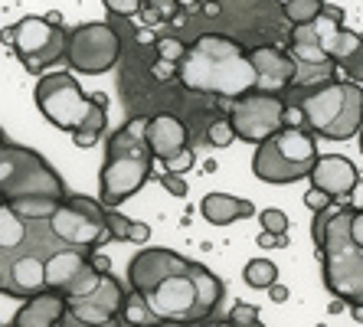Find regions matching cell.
I'll list each match as a JSON object with an SVG mask.
<instances>
[{
    "instance_id": "obj_1",
    "label": "cell",
    "mask_w": 363,
    "mask_h": 327,
    "mask_svg": "<svg viewBox=\"0 0 363 327\" xmlns=\"http://www.w3.org/2000/svg\"><path fill=\"white\" fill-rule=\"evenodd\" d=\"M128 282L157 324H200L223 298V282L206 265L174 249H144L128 265Z\"/></svg>"
},
{
    "instance_id": "obj_2",
    "label": "cell",
    "mask_w": 363,
    "mask_h": 327,
    "mask_svg": "<svg viewBox=\"0 0 363 327\" xmlns=\"http://www.w3.org/2000/svg\"><path fill=\"white\" fill-rule=\"evenodd\" d=\"M50 216H20L0 200V294L30 298L46 292V265L56 252L72 249L60 243L46 223Z\"/></svg>"
},
{
    "instance_id": "obj_3",
    "label": "cell",
    "mask_w": 363,
    "mask_h": 327,
    "mask_svg": "<svg viewBox=\"0 0 363 327\" xmlns=\"http://www.w3.org/2000/svg\"><path fill=\"white\" fill-rule=\"evenodd\" d=\"M311 239L321 255L328 292L347 304H363V206L328 203L314 213Z\"/></svg>"
},
{
    "instance_id": "obj_4",
    "label": "cell",
    "mask_w": 363,
    "mask_h": 327,
    "mask_svg": "<svg viewBox=\"0 0 363 327\" xmlns=\"http://www.w3.org/2000/svg\"><path fill=\"white\" fill-rule=\"evenodd\" d=\"M177 79L190 92L223 95V99H239L255 89V72L245 50L220 33H203L200 40H194V46H186L177 66Z\"/></svg>"
},
{
    "instance_id": "obj_5",
    "label": "cell",
    "mask_w": 363,
    "mask_h": 327,
    "mask_svg": "<svg viewBox=\"0 0 363 327\" xmlns=\"http://www.w3.org/2000/svg\"><path fill=\"white\" fill-rule=\"evenodd\" d=\"M36 109L52 128L69 131L76 148H92L108 125L105 95H85L72 72H46L36 82Z\"/></svg>"
},
{
    "instance_id": "obj_6",
    "label": "cell",
    "mask_w": 363,
    "mask_h": 327,
    "mask_svg": "<svg viewBox=\"0 0 363 327\" xmlns=\"http://www.w3.org/2000/svg\"><path fill=\"white\" fill-rule=\"evenodd\" d=\"M154 154L144 141V121H128L108 138V151L99 174V203L121 206L131 200L151 177Z\"/></svg>"
},
{
    "instance_id": "obj_7",
    "label": "cell",
    "mask_w": 363,
    "mask_h": 327,
    "mask_svg": "<svg viewBox=\"0 0 363 327\" xmlns=\"http://www.w3.org/2000/svg\"><path fill=\"white\" fill-rule=\"evenodd\" d=\"M62 318L56 327H92V324H111L121 308L118 278L105 272V262L85 259L82 269L62 285Z\"/></svg>"
},
{
    "instance_id": "obj_8",
    "label": "cell",
    "mask_w": 363,
    "mask_h": 327,
    "mask_svg": "<svg viewBox=\"0 0 363 327\" xmlns=\"http://www.w3.org/2000/svg\"><path fill=\"white\" fill-rule=\"evenodd\" d=\"M304 128L324 141H350L363 125V85L350 82H324L308 99L298 101Z\"/></svg>"
},
{
    "instance_id": "obj_9",
    "label": "cell",
    "mask_w": 363,
    "mask_h": 327,
    "mask_svg": "<svg viewBox=\"0 0 363 327\" xmlns=\"http://www.w3.org/2000/svg\"><path fill=\"white\" fill-rule=\"evenodd\" d=\"M66 184L50 167V160L36 154L33 148L13 141H0V200H62Z\"/></svg>"
},
{
    "instance_id": "obj_10",
    "label": "cell",
    "mask_w": 363,
    "mask_h": 327,
    "mask_svg": "<svg viewBox=\"0 0 363 327\" xmlns=\"http://www.w3.org/2000/svg\"><path fill=\"white\" fill-rule=\"evenodd\" d=\"M314 157H318V138L308 128L285 125L255 144L252 174L262 184H295L308 177Z\"/></svg>"
},
{
    "instance_id": "obj_11",
    "label": "cell",
    "mask_w": 363,
    "mask_h": 327,
    "mask_svg": "<svg viewBox=\"0 0 363 327\" xmlns=\"http://www.w3.org/2000/svg\"><path fill=\"white\" fill-rule=\"evenodd\" d=\"M0 40L7 43L13 56L23 62L30 72H46L56 66L66 52V30H62V17L50 13V17H23L13 26L0 30Z\"/></svg>"
},
{
    "instance_id": "obj_12",
    "label": "cell",
    "mask_w": 363,
    "mask_h": 327,
    "mask_svg": "<svg viewBox=\"0 0 363 327\" xmlns=\"http://www.w3.org/2000/svg\"><path fill=\"white\" fill-rule=\"evenodd\" d=\"M50 229L56 233V239L72 249H82V252H92L99 249L108 235H105V219H101V203L92 200V196H62L50 213Z\"/></svg>"
},
{
    "instance_id": "obj_13",
    "label": "cell",
    "mask_w": 363,
    "mask_h": 327,
    "mask_svg": "<svg viewBox=\"0 0 363 327\" xmlns=\"http://www.w3.org/2000/svg\"><path fill=\"white\" fill-rule=\"evenodd\" d=\"M121 56V36L111 23H82L66 33V52L62 59L72 72L101 76L108 72Z\"/></svg>"
},
{
    "instance_id": "obj_14",
    "label": "cell",
    "mask_w": 363,
    "mask_h": 327,
    "mask_svg": "<svg viewBox=\"0 0 363 327\" xmlns=\"http://www.w3.org/2000/svg\"><path fill=\"white\" fill-rule=\"evenodd\" d=\"M285 105L275 92H252L239 95L233 101V111H229V125H233V135L245 144H259L269 135H275L279 128H285Z\"/></svg>"
},
{
    "instance_id": "obj_15",
    "label": "cell",
    "mask_w": 363,
    "mask_h": 327,
    "mask_svg": "<svg viewBox=\"0 0 363 327\" xmlns=\"http://www.w3.org/2000/svg\"><path fill=\"white\" fill-rule=\"evenodd\" d=\"M288 56L295 62V76L291 85H314V82H328L337 66L330 62V56L321 46V23L318 17L311 23H298L291 30V43H288Z\"/></svg>"
},
{
    "instance_id": "obj_16",
    "label": "cell",
    "mask_w": 363,
    "mask_h": 327,
    "mask_svg": "<svg viewBox=\"0 0 363 327\" xmlns=\"http://www.w3.org/2000/svg\"><path fill=\"white\" fill-rule=\"evenodd\" d=\"M304 180H311V187L328 193L330 200H347L360 184V170L354 160L340 157V154H318Z\"/></svg>"
},
{
    "instance_id": "obj_17",
    "label": "cell",
    "mask_w": 363,
    "mask_h": 327,
    "mask_svg": "<svg viewBox=\"0 0 363 327\" xmlns=\"http://www.w3.org/2000/svg\"><path fill=\"white\" fill-rule=\"evenodd\" d=\"M144 141L151 148L154 160H164V164H174L180 154L186 151V125L177 115H151L144 121Z\"/></svg>"
},
{
    "instance_id": "obj_18",
    "label": "cell",
    "mask_w": 363,
    "mask_h": 327,
    "mask_svg": "<svg viewBox=\"0 0 363 327\" xmlns=\"http://www.w3.org/2000/svg\"><path fill=\"white\" fill-rule=\"evenodd\" d=\"M245 56L252 62L255 89H259V92H281L285 85H291L295 62H291L288 52L275 50V46H255V50H249Z\"/></svg>"
},
{
    "instance_id": "obj_19",
    "label": "cell",
    "mask_w": 363,
    "mask_h": 327,
    "mask_svg": "<svg viewBox=\"0 0 363 327\" xmlns=\"http://www.w3.org/2000/svg\"><path fill=\"white\" fill-rule=\"evenodd\" d=\"M62 294L60 292H36L30 298H23V308H17L13 324L10 327H56L62 318Z\"/></svg>"
},
{
    "instance_id": "obj_20",
    "label": "cell",
    "mask_w": 363,
    "mask_h": 327,
    "mask_svg": "<svg viewBox=\"0 0 363 327\" xmlns=\"http://www.w3.org/2000/svg\"><path fill=\"white\" fill-rule=\"evenodd\" d=\"M200 213L213 226H233L236 219L255 216V206L242 196H233V193H206L200 203Z\"/></svg>"
},
{
    "instance_id": "obj_21",
    "label": "cell",
    "mask_w": 363,
    "mask_h": 327,
    "mask_svg": "<svg viewBox=\"0 0 363 327\" xmlns=\"http://www.w3.org/2000/svg\"><path fill=\"white\" fill-rule=\"evenodd\" d=\"M101 219H105V235L111 243H147L151 239V226L141 219L121 216L118 206H101Z\"/></svg>"
},
{
    "instance_id": "obj_22",
    "label": "cell",
    "mask_w": 363,
    "mask_h": 327,
    "mask_svg": "<svg viewBox=\"0 0 363 327\" xmlns=\"http://www.w3.org/2000/svg\"><path fill=\"white\" fill-rule=\"evenodd\" d=\"M186 46L180 40H174V36H164V40H157V62H154V79H161V82H167V79L177 76V66L180 59H184Z\"/></svg>"
},
{
    "instance_id": "obj_23",
    "label": "cell",
    "mask_w": 363,
    "mask_h": 327,
    "mask_svg": "<svg viewBox=\"0 0 363 327\" xmlns=\"http://www.w3.org/2000/svg\"><path fill=\"white\" fill-rule=\"evenodd\" d=\"M118 314L125 318V324L128 327H161L157 324V318H154L151 311H147V304H144V298L131 288V292L121 298V308H118Z\"/></svg>"
},
{
    "instance_id": "obj_24",
    "label": "cell",
    "mask_w": 363,
    "mask_h": 327,
    "mask_svg": "<svg viewBox=\"0 0 363 327\" xmlns=\"http://www.w3.org/2000/svg\"><path fill=\"white\" fill-rule=\"evenodd\" d=\"M324 4H328V0H285L281 10H285V17L291 20V26H298V23H311V20L321 13Z\"/></svg>"
},
{
    "instance_id": "obj_25",
    "label": "cell",
    "mask_w": 363,
    "mask_h": 327,
    "mask_svg": "<svg viewBox=\"0 0 363 327\" xmlns=\"http://www.w3.org/2000/svg\"><path fill=\"white\" fill-rule=\"evenodd\" d=\"M272 282H279V269L269 259H252L245 265V285L249 288H269Z\"/></svg>"
},
{
    "instance_id": "obj_26",
    "label": "cell",
    "mask_w": 363,
    "mask_h": 327,
    "mask_svg": "<svg viewBox=\"0 0 363 327\" xmlns=\"http://www.w3.org/2000/svg\"><path fill=\"white\" fill-rule=\"evenodd\" d=\"M340 72H344L347 79H350V82H357V85H363V43L360 46H357L354 52H350V56L344 59V62H340Z\"/></svg>"
},
{
    "instance_id": "obj_27",
    "label": "cell",
    "mask_w": 363,
    "mask_h": 327,
    "mask_svg": "<svg viewBox=\"0 0 363 327\" xmlns=\"http://www.w3.org/2000/svg\"><path fill=\"white\" fill-rule=\"evenodd\" d=\"M206 141H210L213 148H229V144L236 141L233 125H229V121H213V125L206 128Z\"/></svg>"
},
{
    "instance_id": "obj_28",
    "label": "cell",
    "mask_w": 363,
    "mask_h": 327,
    "mask_svg": "<svg viewBox=\"0 0 363 327\" xmlns=\"http://www.w3.org/2000/svg\"><path fill=\"white\" fill-rule=\"evenodd\" d=\"M144 0H101V7L115 13V17H135L138 10H141Z\"/></svg>"
},
{
    "instance_id": "obj_29",
    "label": "cell",
    "mask_w": 363,
    "mask_h": 327,
    "mask_svg": "<svg viewBox=\"0 0 363 327\" xmlns=\"http://www.w3.org/2000/svg\"><path fill=\"white\" fill-rule=\"evenodd\" d=\"M259 223H262V229H269V233H288V216L281 210H262L259 213Z\"/></svg>"
},
{
    "instance_id": "obj_30",
    "label": "cell",
    "mask_w": 363,
    "mask_h": 327,
    "mask_svg": "<svg viewBox=\"0 0 363 327\" xmlns=\"http://www.w3.org/2000/svg\"><path fill=\"white\" fill-rule=\"evenodd\" d=\"M229 321H236L239 327H252V324H259V308L239 301L236 308H233V314H229Z\"/></svg>"
},
{
    "instance_id": "obj_31",
    "label": "cell",
    "mask_w": 363,
    "mask_h": 327,
    "mask_svg": "<svg viewBox=\"0 0 363 327\" xmlns=\"http://www.w3.org/2000/svg\"><path fill=\"white\" fill-rule=\"evenodd\" d=\"M255 243H259V249H281V245H288V235L285 233H269V229H262V233L255 235Z\"/></svg>"
},
{
    "instance_id": "obj_32",
    "label": "cell",
    "mask_w": 363,
    "mask_h": 327,
    "mask_svg": "<svg viewBox=\"0 0 363 327\" xmlns=\"http://www.w3.org/2000/svg\"><path fill=\"white\" fill-rule=\"evenodd\" d=\"M161 187L170 193V196H186V180L180 174H164L161 177Z\"/></svg>"
},
{
    "instance_id": "obj_33",
    "label": "cell",
    "mask_w": 363,
    "mask_h": 327,
    "mask_svg": "<svg viewBox=\"0 0 363 327\" xmlns=\"http://www.w3.org/2000/svg\"><path fill=\"white\" fill-rule=\"evenodd\" d=\"M328 203H334V200H330L328 193H321V190H318V187H311V190L304 193V206H308V210H311V213L324 210V206H328Z\"/></svg>"
},
{
    "instance_id": "obj_34",
    "label": "cell",
    "mask_w": 363,
    "mask_h": 327,
    "mask_svg": "<svg viewBox=\"0 0 363 327\" xmlns=\"http://www.w3.org/2000/svg\"><path fill=\"white\" fill-rule=\"evenodd\" d=\"M265 292H269V298H272L275 304H285V301H288V288H285V285H279V282H272V285L265 288Z\"/></svg>"
},
{
    "instance_id": "obj_35",
    "label": "cell",
    "mask_w": 363,
    "mask_h": 327,
    "mask_svg": "<svg viewBox=\"0 0 363 327\" xmlns=\"http://www.w3.org/2000/svg\"><path fill=\"white\" fill-rule=\"evenodd\" d=\"M203 327H239V324L226 318V321H210V324H203ZM252 327H262V324H252Z\"/></svg>"
},
{
    "instance_id": "obj_36",
    "label": "cell",
    "mask_w": 363,
    "mask_h": 327,
    "mask_svg": "<svg viewBox=\"0 0 363 327\" xmlns=\"http://www.w3.org/2000/svg\"><path fill=\"white\" fill-rule=\"evenodd\" d=\"M347 311H350V318H354L357 324H363V304H350Z\"/></svg>"
},
{
    "instance_id": "obj_37",
    "label": "cell",
    "mask_w": 363,
    "mask_h": 327,
    "mask_svg": "<svg viewBox=\"0 0 363 327\" xmlns=\"http://www.w3.org/2000/svg\"><path fill=\"white\" fill-rule=\"evenodd\" d=\"M328 311H330V314H340V311H347V301H340V298H334V301L328 304Z\"/></svg>"
},
{
    "instance_id": "obj_38",
    "label": "cell",
    "mask_w": 363,
    "mask_h": 327,
    "mask_svg": "<svg viewBox=\"0 0 363 327\" xmlns=\"http://www.w3.org/2000/svg\"><path fill=\"white\" fill-rule=\"evenodd\" d=\"M180 7H196V4H200V0H177Z\"/></svg>"
},
{
    "instance_id": "obj_39",
    "label": "cell",
    "mask_w": 363,
    "mask_h": 327,
    "mask_svg": "<svg viewBox=\"0 0 363 327\" xmlns=\"http://www.w3.org/2000/svg\"><path fill=\"white\" fill-rule=\"evenodd\" d=\"M357 138H360V151H363V125H360V131H357Z\"/></svg>"
},
{
    "instance_id": "obj_40",
    "label": "cell",
    "mask_w": 363,
    "mask_h": 327,
    "mask_svg": "<svg viewBox=\"0 0 363 327\" xmlns=\"http://www.w3.org/2000/svg\"><path fill=\"white\" fill-rule=\"evenodd\" d=\"M92 327H115V324H92Z\"/></svg>"
},
{
    "instance_id": "obj_41",
    "label": "cell",
    "mask_w": 363,
    "mask_h": 327,
    "mask_svg": "<svg viewBox=\"0 0 363 327\" xmlns=\"http://www.w3.org/2000/svg\"><path fill=\"white\" fill-rule=\"evenodd\" d=\"M0 141H4V131H0Z\"/></svg>"
},
{
    "instance_id": "obj_42",
    "label": "cell",
    "mask_w": 363,
    "mask_h": 327,
    "mask_svg": "<svg viewBox=\"0 0 363 327\" xmlns=\"http://www.w3.org/2000/svg\"><path fill=\"white\" fill-rule=\"evenodd\" d=\"M213 4H220V0H213Z\"/></svg>"
},
{
    "instance_id": "obj_43",
    "label": "cell",
    "mask_w": 363,
    "mask_h": 327,
    "mask_svg": "<svg viewBox=\"0 0 363 327\" xmlns=\"http://www.w3.org/2000/svg\"><path fill=\"white\" fill-rule=\"evenodd\" d=\"M279 4H285V0H279Z\"/></svg>"
},
{
    "instance_id": "obj_44",
    "label": "cell",
    "mask_w": 363,
    "mask_h": 327,
    "mask_svg": "<svg viewBox=\"0 0 363 327\" xmlns=\"http://www.w3.org/2000/svg\"><path fill=\"white\" fill-rule=\"evenodd\" d=\"M0 327H4V324H0Z\"/></svg>"
}]
</instances>
